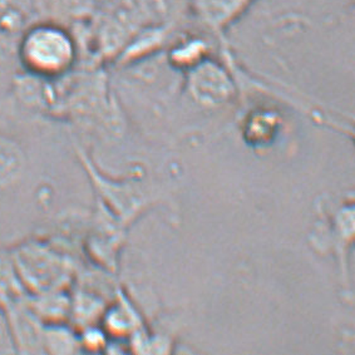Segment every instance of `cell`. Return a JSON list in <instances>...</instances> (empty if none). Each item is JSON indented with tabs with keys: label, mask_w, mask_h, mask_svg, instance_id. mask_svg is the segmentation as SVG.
<instances>
[{
	"label": "cell",
	"mask_w": 355,
	"mask_h": 355,
	"mask_svg": "<svg viewBox=\"0 0 355 355\" xmlns=\"http://www.w3.org/2000/svg\"><path fill=\"white\" fill-rule=\"evenodd\" d=\"M72 29L53 19H37L28 26L17 49V60L26 73L40 79L66 76L78 60Z\"/></svg>",
	"instance_id": "6da1fadb"
},
{
	"label": "cell",
	"mask_w": 355,
	"mask_h": 355,
	"mask_svg": "<svg viewBox=\"0 0 355 355\" xmlns=\"http://www.w3.org/2000/svg\"><path fill=\"white\" fill-rule=\"evenodd\" d=\"M257 0H189L190 12L204 32L218 42L220 49L229 52L226 33Z\"/></svg>",
	"instance_id": "7a4b0ae2"
},
{
	"label": "cell",
	"mask_w": 355,
	"mask_h": 355,
	"mask_svg": "<svg viewBox=\"0 0 355 355\" xmlns=\"http://www.w3.org/2000/svg\"><path fill=\"white\" fill-rule=\"evenodd\" d=\"M189 72V89L201 105L225 103L234 93L230 76L220 62L209 57Z\"/></svg>",
	"instance_id": "3957f363"
},
{
	"label": "cell",
	"mask_w": 355,
	"mask_h": 355,
	"mask_svg": "<svg viewBox=\"0 0 355 355\" xmlns=\"http://www.w3.org/2000/svg\"><path fill=\"white\" fill-rule=\"evenodd\" d=\"M37 17V0H0V60L17 58L19 40Z\"/></svg>",
	"instance_id": "277c9868"
},
{
	"label": "cell",
	"mask_w": 355,
	"mask_h": 355,
	"mask_svg": "<svg viewBox=\"0 0 355 355\" xmlns=\"http://www.w3.org/2000/svg\"><path fill=\"white\" fill-rule=\"evenodd\" d=\"M17 274L26 285L44 293L52 291L60 282L62 265L52 251L38 246H26L17 251L15 255Z\"/></svg>",
	"instance_id": "5b68a950"
},
{
	"label": "cell",
	"mask_w": 355,
	"mask_h": 355,
	"mask_svg": "<svg viewBox=\"0 0 355 355\" xmlns=\"http://www.w3.org/2000/svg\"><path fill=\"white\" fill-rule=\"evenodd\" d=\"M214 38L205 32L202 34L186 33L175 35L167 48V60L173 68L190 71L214 54Z\"/></svg>",
	"instance_id": "8992f818"
},
{
	"label": "cell",
	"mask_w": 355,
	"mask_h": 355,
	"mask_svg": "<svg viewBox=\"0 0 355 355\" xmlns=\"http://www.w3.org/2000/svg\"><path fill=\"white\" fill-rule=\"evenodd\" d=\"M26 168V155L15 141L0 135V190L19 181Z\"/></svg>",
	"instance_id": "52a82bcc"
},
{
	"label": "cell",
	"mask_w": 355,
	"mask_h": 355,
	"mask_svg": "<svg viewBox=\"0 0 355 355\" xmlns=\"http://www.w3.org/2000/svg\"><path fill=\"white\" fill-rule=\"evenodd\" d=\"M9 352H15L13 336L10 331L8 315L0 308V353H9Z\"/></svg>",
	"instance_id": "ba28073f"
},
{
	"label": "cell",
	"mask_w": 355,
	"mask_h": 355,
	"mask_svg": "<svg viewBox=\"0 0 355 355\" xmlns=\"http://www.w3.org/2000/svg\"><path fill=\"white\" fill-rule=\"evenodd\" d=\"M93 1H94L96 7H98V6H103V4L108 3V1H111V0H93Z\"/></svg>",
	"instance_id": "9c48e42d"
},
{
	"label": "cell",
	"mask_w": 355,
	"mask_h": 355,
	"mask_svg": "<svg viewBox=\"0 0 355 355\" xmlns=\"http://www.w3.org/2000/svg\"><path fill=\"white\" fill-rule=\"evenodd\" d=\"M40 0H37V9H38V6H40ZM40 15V14H38Z\"/></svg>",
	"instance_id": "30bf717a"
},
{
	"label": "cell",
	"mask_w": 355,
	"mask_h": 355,
	"mask_svg": "<svg viewBox=\"0 0 355 355\" xmlns=\"http://www.w3.org/2000/svg\"><path fill=\"white\" fill-rule=\"evenodd\" d=\"M345 1H349V3H353V0H345Z\"/></svg>",
	"instance_id": "8fae6325"
}]
</instances>
